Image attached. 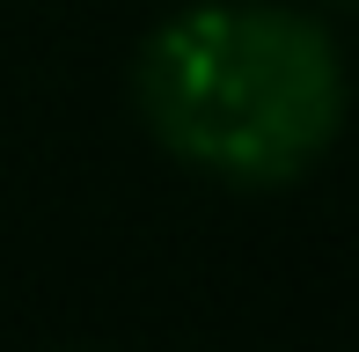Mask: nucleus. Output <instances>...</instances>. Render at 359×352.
<instances>
[{"instance_id": "obj_1", "label": "nucleus", "mask_w": 359, "mask_h": 352, "mask_svg": "<svg viewBox=\"0 0 359 352\" xmlns=\"http://www.w3.org/2000/svg\"><path fill=\"white\" fill-rule=\"evenodd\" d=\"M140 118L184 169L235 191H279L337 147L352 110L345 52L279 0H191L133 67Z\"/></svg>"}]
</instances>
